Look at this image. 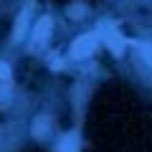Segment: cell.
I'll return each instance as SVG.
<instances>
[{
  "instance_id": "8992f818",
  "label": "cell",
  "mask_w": 152,
  "mask_h": 152,
  "mask_svg": "<svg viewBox=\"0 0 152 152\" xmlns=\"http://www.w3.org/2000/svg\"><path fill=\"white\" fill-rule=\"evenodd\" d=\"M46 132H48V117H38V119L33 122V134H36V137H43Z\"/></svg>"
},
{
  "instance_id": "9c48e42d",
  "label": "cell",
  "mask_w": 152,
  "mask_h": 152,
  "mask_svg": "<svg viewBox=\"0 0 152 152\" xmlns=\"http://www.w3.org/2000/svg\"><path fill=\"white\" fill-rule=\"evenodd\" d=\"M8 76H10V69L5 64H0V79H8Z\"/></svg>"
},
{
  "instance_id": "6da1fadb",
  "label": "cell",
  "mask_w": 152,
  "mask_h": 152,
  "mask_svg": "<svg viewBox=\"0 0 152 152\" xmlns=\"http://www.w3.org/2000/svg\"><path fill=\"white\" fill-rule=\"evenodd\" d=\"M94 48H96V36H94V33H86V36H81V38L74 41L71 56H74V58H86V56L94 53Z\"/></svg>"
},
{
  "instance_id": "3957f363",
  "label": "cell",
  "mask_w": 152,
  "mask_h": 152,
  "mask_svg": "<svg viewBox=\"0 0 152 152\" xmlns=\"http://www.w3.org/2000/svg\"><path fill=\"white\" fill-rule=\"evenodd\" d=\"M48 33H51V18L46 15V18H41V20H38L36 28H33V41H36V43H46Z\"/></svg>"
},
{
  "instance_id": "ba28073f",
  "label": "cell",
  "mask_w": 152,
  "mask_h": 152,
  "mask_svg": "<svg viewBox=\"0 0 152 152\" xmlns=\"http://www.w3.org/2000/svg\"><path fill=\"white\" fill-rule=\"evenodd\" d=\"M8 96H10V89H8V86H0V109L8 107V102H5Z\"/></svg>"
},
{
  "instance_id": "7a4b0ae2",
  "label": "cell",
  "mask_w": 152,
  "mask_h": 152,
  "mask_svg": "<svg viewBox=\"0 0 152 152\" xmlns=\"http://www.w3.org/2000/svg\"><path fill=\"white\" fill-rule=\"evenodd\" d=\"M104 38H107L109 51H114V53H122V48H124V38H122V33L112 31V28H104Z\"/></svg>"
},
{
  "instance_id": "277c9868",
  "label": "cell",
  "mask_w": 152,
  "mask_h": 152,
  "mask_svg": "<svg viewBox=\"0 0 152 152\" xmlns=\"http://www.w3.org/2000/svg\"><path fill=\"white\" fill-rule=\"evenodd\" d=\"M76 150H79V140H76V134L64 137V142L58 145V152H76Z\"/></svg>"
},
{
  "instance_id": "5b68a950",
  "label": "cell",
  "mask_w": 152,
  "mask_h": 152,
  "mask_svg": "<svg viewBox=\"0 0 152 152\" xmlns=\"http://www.w3.org/2000/svg\"><path fill=\"white\" fill-rule=\"evenodd\" d=\"M26 23H28V13L23 10L18 15V23H15V31H13V41H20L23 38V31H26Z\"/></svg>"
},
{
  "instance_id": "52a82bcc",
  "label": "cell",
  "mask_w": 152,
  "mask_h": 152,
  "mask_svg": "<svg viewBox=\"0 0 152 152\" xmlns=\"http://www.w3.org/2000/svg\"><path fill=\"white\" fill-rule=\"evenodd\" d=\"M142 58L152 66V43H145V46H142Z\"/></svg>"
}]
</instances>
